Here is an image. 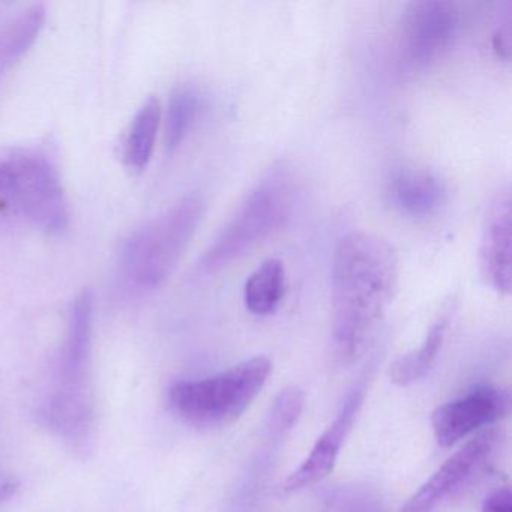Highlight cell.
<instances>
[{
    "mask_svg": "<svg viewBox=\"0 0 512 512\" xmlns=\"http://www.w3.org/2000/svg\"><path fill=\"white\" fill-rule=\"evenodd\" d=\"M452 307H445L442 313L434 320L433 325L428 329L424 341L418 349L400 356L392 364L389 370V377L392 383L401 388L413 385V383L427 376L428 371L436 364L442 350L443 341H445L446 332H448L449 323H451Z\"/></svg>",
    "mask_w": 512,
    "mask_h": 512,
    "instance_id": "obj_15",
    "label": "cell"
},
{
    "mask_svg": "<svg viewBox=\"0 0 512 512\" xmlns=\"http://www.w3.org/2000/svg\"><path fill=\"white\" fill-rule=\"evenodd\" d=\"M304 407V394L296 386L283 389L275 398L269 413V428L274 433H286L298 422Z\"/></svg>",
    "mask_w": 512,
    "mask_h": 512,
    "instance_id": "obj_19",
    "label": "cell"
},
{
    "mask_svg": "<svg viewBox=\"0 0 512 512\" xmlns=\"http://www.w3.org/2000/svg\"><path fill=\"white\" fill-rule=\"evenodd\" d=\"M19 479L0 470V503L7 502L19 491Z\"/></svg>",
    "mask_w": 512,
    "mask_h": 512,
    "instance_id": "obj_21",
    "label": "cell"
},
{
    "mask_svg": "<svg viewBox=\"0 0 512 512\" xmlns=\"http://www.w3.org/2000/svg\"><path fill=\"white\" fill-rule=\"evenodd\" d=\"M481 512H512V493L508 487L497 488L485 497Z\"/></svg>",
    "mask_w": 512,
    "mask_h": 512,
    "instance_id": "obj_20",
    "label": "cell"
},
{
    "mask_svg": "<svg viewBox=\"0 0 512 512\" xmlns=\"http://www.w3.org/2000/svg\"><path fill=\"white\" fill-rule=\"evenodd\" d=\"M271 359L254 356L215 376L182 380L169 391L173 412L197 427L233 424L265 388Z\"/></svg>",
    "mask_w": 512,
    "mask_h": 512,
    "instance_id": "obj_5",
    "label": "cell"
},
{
    "mask_svg": "<svg viewBox=\"0 0 512 512\" xmlns=\"http://www.w3.org/2000/svg\"><path fill=\"white\" fill-rule=\"evenodd\" d=\"M0 223L59 235L70 206L55 157L38 146H0Z\"/></svg>",
    "mask_w": 512,
    "mask_h": 512,
    "instance_id": "obj_2",
    "label": "cell"
},
{
    "mask_svg": "<svg viewBox=\"0 0 512 512\" xmlns=\"http://www.w3.org/2000/svg\"><path fill=\"white\" fill-rule=\"evenodd\" d=\"M296 178L287 166H274L242 200L199 262L205 274L241 259L286 224L295 208Z\"/></svg>",
    "mask_w": 512,
    "mask_h": 512,
    "instance_id": "obj_3",
    "label": "cell"
},
{
    "mask_svg": "<svg viewBox=\"0 0 512 512\" xmlns=\"http://www.w3.org/2000/svg\"><path fill=\"white\" fill-rule=\"evenodd\" d=\"M388 196L401 214L415 220H428L445 208L449 191L446 182L433 170L403 167L392 173Z\"/></svg>",
    "mask_w": 512,
    "mask_h": 512,
    "instance_id": "obj_12",
    "label": "cell"
},
{
    "mask_svg": "<svg viewBox=\"0 0 512 512\" xmlns=\"http://www.w3.org/2000/svg\"><path fill=\"white\" fill-rule=\"evenodd\" d=\"M205 203L187 196L131 233L121 251V277L130 289L151 292L173 274L197 227Z\"/></svg>",
    "mask_w": 512,
    "mask_h": 512,
    "instance_id": "obj_4",
    "label": "cell"
},
{
    "mask_svg": "<svg viewBox=\"0 0 512 512\" xmlns=\"http://www.w3.org/2000/svg\"><path fill=\"white\" fill-rule=\"evenodd\" d=\"M400 277L395 248L382 236L352 232L338 242L332 262V340L350 364L367 349L394 299Z\"/></svg>",
    "mask_w": 512,
    "mask_h": 512,
    "instance_id": "obj_1",
    "label": "cell"
},
{
    "mask_svg": "<svg viewBox=\"0 0 512 512\" xmlns=\"http://www.w3.org/2000/svg\"><path fill=\"white\" fill-rule=\"evenodd\" d=\"M460 11L446 0L407 5L398 31V58L409 73L427 70L445 58L460 35Z\"/></svg>",
    "mask_w": 512,
    "mask_h": 512,
    "instance_id": "obj_6",
    "label": "cell"
},
{
    "mask_svg": "<svg viewBox=\"0 0 512 512\" xmlns=\"http://www.w3.org/2000/svg\"><path fill=\"white\" fill-rule=\"evenodd\" d=\"M364 391L365 389L362 386H358L350 392L334 421L328 425V428L320 434L319 439L314 443L308 457L302 461L298 469L293 470L281 482L278 490L283 496L305 490V488L311 487V485L317 484L326 476L331 475L335 464H337L341 448H343L344 442H346L347 436L352 431L353 424H355L356 418L361 412Z\"/></svg>",
    "mask_w": 512,
    "mask_h": 512,
    "instance_id": "obj_9",
    "label": "cell"
},
{
    "mask_svg": "<svg viewBox=\"0 0 512 512\" xmlns=\"http://www.w3.org/2000/svg\"><path fill=\"white\" fill-rule=\"evenodd\" d=\"M499 439V433L493 430L470 439L421 485L398 512H433L472 478L473 472L493 454Z\"/></svg>",
    "mask_w": 512,
    "mask_h": 512,
    "instance_id": "obj_8",
    "label": "cell"
},
{
    "mask_svg": "<svg viewBox=\"0 0 512 512\" xmlns=\"http://www.w3.org/2000/svg\"><path fill=\"white\" fill-rule=\"evenodd\" d=\"M160 122V101L149 97L137 110L122 142V160L131 172H143L148 167L154 155Z\"/></svg>",
    "mask_w": 512,
    "mask_h": 512,
    "instance_id": "obj_16",
    "label": "cell"
},
{
    "mask_svg": "<svg viewBox=\"0 0 512 512\" xmlns=\"http://www.w3.org/2000/svg\"><path fill=\"white\" fill-rule=\"evenodd\" d=\"M47 427L77 452L91 451L95 431L92 385H61L43 410Z\"/></svg>",
    "mask_w": 512,
    "mask_h": 512,
    "instance_id": "obj_11",
    "label": "cell"
},
{
    "mask_svg": "<svg viewBox=\"0 0 512 512\" xmlns=\"http://www.w3.org/2000/svg\"><path fill=\"white\" fill-rule=\"evenodd\" d=\"M286 292V268L280 259L257 266L244 286V302L254 316H269L280 307Z\"/></svg>",
    "mask_w": 512,
    "mask_h": 512,
    "instance_id": "obj_17",
    "label": "cell"
},
{
    "mask_svg": "<svg viewBox=\"0 0 512 512\" xmlns=\"http://www.w3.org/2000/svg\"><path fill=\"white\" fill-rule=\"evenodd\" d=\"M509 410V391L497 386H479L434 410L431 415L434 439L442 448H451L475 431L502 421Z\"/></svg>",
    "mask_w": 512,
    "mask_h": 512,
    "instance_id": "obj_7",
    "label": "cell"
},
{
    "mask_svg": "<svg viewBox=\"0 0 512 512\" xmlns=\"http://www.w3.org/2000/svg\"><path fill=\"white\" fill-rule=\"evenodd\" d=\"M46 22L43 5H32L0 20V82L34 46Z\"/></svg>",
    "mask_w": 512,
    "mask_h": 512,
    "instance_id": "obj_14",
    "label": "cell"
},
{
    "mask_svg": "<svg viewBox=\"0 0 512 512\" xmlns=\"http://www.w3.org/2000/svg\"><path fill=\"white\" fill-rule=\"evenodd\" d=\"M203 106V94L199 86L184 83L176 86L167 104L164 142L169 152L179 148L193 130Z\"/></svg>",
    "mask_w": 512,
    "mask_h": 512,
    "instance_id": "obj_18",
    "label": "cell"
},
{
    "mask_svg": "<svg viewBox=\"0 0 512 512\" xmlns=\"http://www.w3.org/2000/svg\"><path fill=\"white\" fill-rule=\"evenodd\" d=\"M92 329L94 296L89 290L80 293L70 311L68 335L62 356L61 383H91Z\"/></svg>",
    "mask_w": 512,
    "mask_h": 512,
    "instance_id": "obj_13",
    "label": "cell"
},
{
    "mask_svg": "<svg viewBox=\"0 0 512 512\" xmlns=\"http://www.w3.org/2000/svg\"><path fill=\"white\" fill-rule=\"evenodd\" d=\"M511 187H500L488 203L479 245V266L487 284L502 295L511 293Z\"/></svg>",
    "mask_w": 512,
    "mask_h": 512,
    "instance_id": "obj_10",
    "label": "cell"
}]
</instances>
